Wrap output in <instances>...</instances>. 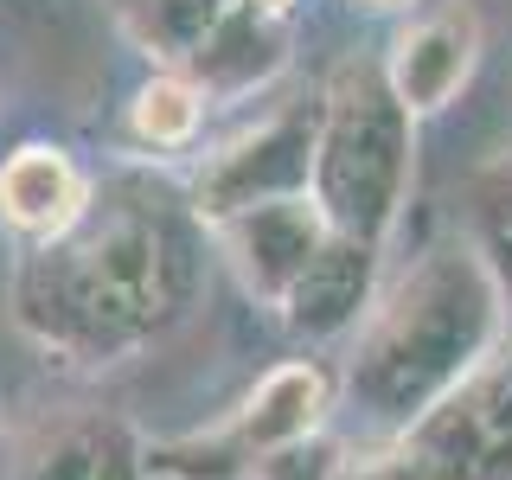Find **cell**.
I'll use <instances>...</instances> for the list:
<instances>
[{
    "label": "cell",
    "mask_w": 512,
    "mask_h": 480,
    "mask_svg": "<svg viewBox=\"0 0 512 480\" xmlns=\"http://www.w3.org/2000/svg\"><path fill=\"white\" fill-rule=\"evenodd\" d=\"M333 468H340V455L320 442H295L282 448V455H263L250 468V480H333Z\"/></svg>",
    "instance_id": "obj_15"
},
{
    "label": "cell",
    "mask_w": 512,
    "mask_h": 480,
    "mask_svg": "<svg viewBox=\"0 0 512 480\" xmlns=\"http://www.w3.org/2000/svg\"><path fill=\"white\" fill-rule=\"evenodd\" d=\"M372 7H391V0H372Z\"/></svg>",
    "instance_id": "obj_18"
},
{
    "label": "cell",
    "mask_w": 512,
    "mask_h": 480,
    "mask_svg": "<svg viewBox=\"0 0 512 480\" xmlns=\"http://www.w3.org/2000/svg\"><path fill=\"white\" fill-rule=\"evenodd\" d=\"M314 135H320V103H295V109H276L269 122L244 128L237 141H224V148L199 167V186H192V218H199V224H218V218L244 212V205L308 192Z\"/></svg>",
    "instance_id": "obj_5"
},
{
    "label": "cell",
    "mask_w": 512,
    "mask_h": 480,
    "mask_svg": "<svg viewBox=\"0 0 512 480\" xmlns=\"http://www.w3.org/2000/svg\"><path fill=\"white\" fill-rule=\"evenodd\" d=\"M84 212H90V180L77 173V160L64 148L26 141V148H13L0 160V218L26 244H52Z\"/></svg>",
    "instance_id": "obj_10"
},
{
    "label": "cell",
    "mask_w": 512,
    "mask_h": 480,
    "mask_svg": "<svg viewBox=\"0 0 512 480\" xmlns=\"http://www.w3.org/2000/svg\"><path fill=\"white\" fill-rule=\"evenodd\" d=\"M237 7H244V0H135V32H141L148 52L186 64Z\"/></svg>",
    "instance_id": "obj_14"
},
{
    "label": "cell",
    "mask_w": 512,
    "mask_h": 480,
    "mask_svg": "<svg viewBox=\"0 0 512 480\" xmlns=\"http://www.w3.org/2000/svg\"><path fill=\"white\" fill-rule=\"evenodd\" d=\"M480 64V20L468 0H436L391 39V58H384V77H391L397 103L410 116H436L448 109L461 90H468Z\"/></svg>",
    "instance_id": "obj_7"
},
{
    "label": "cell",
    "mask_w": 512,
    "mask_h": 480,
    "mask_svg": "<svg viewBox=\"0 0 512 480\" xmlns=\"http://www.w3.org/2000/svg\"><path fill=\"white\" fill-rule=\"evenodd\" d=\"M282 45H288V32L276 13H263L256 0H244V7L224 20L212 39L199 45V52L186 58V77L199 90H224V96H237V90H250V84H263L269 71L282 64Z\"/></svg>",
    "instance_id": "obj_11"
},
{
    "label": "cell",
    "mask_w": 512,
    "mask_h": 480,
    "mask_svg": "<svg viewBox=\"0 0 512 480\" xmlns=\"http://www.w3.org/2000/svg\"><path fill=\"white\" fill-rule=\"evenodd\" d=\"M410 109L397 103L384 64H340L320 96V135L308 199L327 231L384 244L410 192Z\"/></svg>",
    "instance_id": "obj_3"
},
{
    "label": "cell",
    "mask_w": 512,
    "mask_h": 480,
    "mask_svg": "<svg viewBox=\"0 0 512 480\" xmlns=\"http://www.w3.org/2000/svg\"><path fill=\"white\" fill-rule=\"evenodd\" d=\"M26 480H148V448L116 416H84L32 455Z\"/></svg>",
    "instance_id": "obj_12"
},
{
    "label": "cell",
    "mask_w": 512,
    "mask_h": 480,
    "mask_svg": "<svg viewBox=\"0 0 512 480\" xmlns=\"http://www.w3.org/2000/svg\"><path fill=\"white\" fill-rule=\"evenodd\" d=\"M199 288V237L167 192L116 180L90 212L13 269V320L58 359L103 365L141 346Z\"/></svg>",
    "instance_id": "obj_1"
},
{
    "label": "cell",
    "mask_w": 512,
    "mask_h": 480,
    "mask_svg": "<svg viewBox=\"0 0 512 480\" xmlns=\"http://www.w3.org/2000/svg\"><path fill=\"white\" fill-rule=\"evenodd\" d=\"M384 448L404 480H512V346H493Z\"/></svg>",
    "instance_id": "obj_4"
},
{
    "label": "cell",
    "mask_w": 512,
    "mask_h": 480,
    "mask_svg": "<svg viewBox=\"0 0 512 480\" xmlns=\"http://www.w3.org/2000/svg\"><path fill=\"white\" fill-rule=\"evenodd\" d=\"M500 282L480 244H436L404 282L365 314L359 352L346 365V391L372 423L410 429L436 397L500 346Z\"/></svg>",
    "instance_id": "obj_2"
},
{
    "label": "cell",
    "mask_w": 512,
    "mask_h": 480,
    "mask_svg": "<svg viewBox=\"0 0 512 480\" xmlns=\"http://www.w3.org/2000/svg\"><path fill=\"white\" fill-rule=\"evenodd\" d=\"M480 256H487L493 282H500V295H512V186L500 199H487V224H480Z\"/></svg>",
    "instance_id": "obj_16"
},
{
    "label": "cell",
    "mask_w": 512,
    "mask_h": 480,
    "mask_svg": "<svg viewBox=\"0 0 512 480\" xmlns=\"http://www.w3.org/2000/svg\"><path fill=\"white\" fill-rule=\"evenodd\" d=\"M199 122H205V90L192 84L186 71H160L148 84L135 90V103H128V135L141 141V148H192L199 141Z\"/></svg>",
    "instance_id": "obj_13"
},
{
    "label": "cell",
    "mask_w": 512,
    "mask_h": 480,
    "mask_svg": "<svg viewBox=\"0 0 512 480\" xmlns=\"http://www.w3.org/2000/svg\"><path fill=\"white\" fill-rule=\"evenodd\" d=\"M320 423H327V378H320V365H308V359H288L237 404V416L218 429V442L231 448L244 468H256L263 455L314 442Z\"/></svg>",
    "instance_id": "obj_8"
},
{
    "label": "cell",
    "mask_w": 512,
    "mask_h": 480,
    "mask_svg": "<svg viewBox=\"0 0 512 480\" xmlns=\"http://www.w3.org/2000/svg\"><path fill=\"white\" fill-rule=\"evenodd\" d=\"M212 231H218L224 256H231L237 282H244L256 301H269V308H282V295L295 288V276L314 263V250L327 244V218H320V205L308 192L244 205V212L218 218Z\"/></svg>",
    "instance_id": "obj_6"
},
{
    "label": "cell",
    "mask_w": 512,
    "mask_h": 480,
    "mask_svg": "<svg viewBox=\"0 0 512 480\" xmlns=\"http://www.w3.org/2000/svg\"><path fill=\"white\" fill-rule=\"evenodd\" d=\"M333 480H404V468H397L391 448H372V455H359V461H340Z\"/></svg>",
    "instance_id": "obj_17"
},
{
    "label": "cell",
    "mask_w": 512,
    "mask_h": 480,
    "mask_svg": "<svg viewBox=\"0 0 512 480\" xmlns=\"http://www.w3.org/2000/svg\"><path fill=\"white\" fill-rule=\"evenodd\" d=\"M372 276H378V244L327 231V244L314 250V263L295 276L282 295V320L301 340H333V333L359 327L372 314Z\"/></svg>",
    "instance_id": "obj_9"
}]
</instances>
